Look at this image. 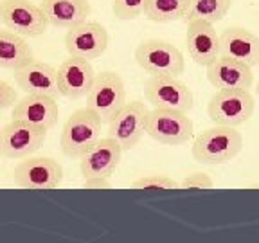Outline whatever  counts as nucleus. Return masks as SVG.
<instances>
[{"mask_svg":"<svg viewBox=\"0 0 259 243\" xmlns=\"http://www.w3.org/2000/svg\"><path fill=\"white\" fill-rule=\"evenodd\" d=\"M11 117L13 121H24L32 126L51 130L60 117V106L54 97L25 94V97L13 105Z\"/></svg>","mask_w":259,"mask_h":243,"instance_id":"nucleus-17","label":"nucleus"},{"mask_svg":"<svg viewBox=\"0 0 259 243\" xmlns=\"http://www.w3.org/2000/svg\"><path fill=\"white\" fill-rule=\"evenodd\" d=\"M124 103L126 87L122 77L112 70H103L96 74L92 87L87 94V106L94 110L103 123H108Z\"/></svg>","mask_w":259,"mask_h":243,"instance_id":"nucleus-7","label":"nucleus"},{"mask_svg":"<svg viewBox=\"0 0 259 243\" xmlns=\"http://www.w3.org/2000/svg\"><path fill=\"white\" fill-rule=\"evenodd\" d=\"M220 54L255 67L259 65V36L243 27L225 29L220 34Z\"/></svg>","mask_w":259,"mask_h":243,"instance_id":"nucleus-19","label":"nucleus"},{"mask_svg":"<svg viewBox=\"0 0 259 243\" xmlns=\"http://www.w3.org/2000/svg\"><path fill=\"white\" fill-rule=\"evenodd\" d=\"M34 60L31 45L11 29H0V67L16 70Z\"/></svg>","mask_w":259,"mask_h":243,"instance_id":"nucleus-21","label":"nucleus"},{"mask_svg":"<svg viewBox=\"0 0 259 243\" xmlns=\"http://www.w3.org/2000/svg\"><path fill=\"white\" fill-rule=\"evenodd\" d=\"M134 189H144V191H167V189H180V184L173 177L164 173H151L142 175L137 180L132 182Z\"/></svg>","mask_w":259,"mask_h":243,"instance_id":"nucleus-24","label":"nucleus"},{"mask_svg":"<svg viewBox=\"0 0 259 243\" xmlns=\"http://www.w3.org/2000/svg\"><path fill=\"white\" fill-rule=\"evenodd\" d=\"M96 77L90 60L69 56L58 67V87L60 94L67 99H79L87 96Z\"/></svg>","mask_w":259,"mask_h":243,"instance_id":"nucleus-15","label":"nucleus"},{"mask_svg":"<svg viewBox=\"0 0 259 243\" xmlns=\"http://www.w3.org/2000/svg\"><path fill=\"white\" fill-rule=\"evenodd\" d=\"M110 44L108 31L97 22H81L74 25L65 34V49L70 56L96 60L99 58Z\"/></svg>","mask_w":259,"mask_h":243,"instance_id":"nucleus-12","label":"nucleus"},{"mask_svg":"<svg viewBox=\"0 0 259 243\" xmlns=\"http://www.w3.org/2000/svg\"><path fill=\"white\" fill-rule=\"evenodd\" d=\"M243 148V135L236 126L216 125L212 128L203 130L198 137L194 139L191 153L193 158L200 164H227L239 155Z\"/></svg>","mask_w":259,"mask_h":243,"instance_id":"nucleus-1","label":"nucleus"},{"mask_svg":"<svg viewBox=\"0 0 259 243\" xmlns=\"http://www.w3.org/2000/svg\"><path fill=\"white\" fill-rule=\"evenodd\" d=\"M150 0H113L112 11L119 20H135L144 15Z\"/></svg>","mask_w":259,"mask_h":243,"instance_id":"nucleus-25","label":"nucleus"},{"mask_svg":"<svg viewBox=\"0 0 259 243\" xmlns=\"http://www.w3.org/2000/svg\"><path fill=\"white\" fill-rule=\"evenodd\" d=\"M194 123L187 112L169 108H153L148 113L146 134L164 146H180L193 137Z\"/></svg>","mask_w":259,"mask_h":243,"instance_id":"nucleus-4","label":"nucleus"},{"mask_svg":"<svg viewBox=\"0 0 259 243\" xmlns=\"http://www.w3.org/2000/svg\"><path fill=\"white\" fill-rule=\"evenodd\" d=\"M186 45L189 58L200 67H207L220 56V34L214 24L209 22H189L186 32Z\"/></svg>","mask_w":259,"mask_h":243,"instance_id":"nucleus-18","label":"nucleus"},{"mask_svg":"<svg viewBox=\"0 0 259 243\" xmlns=\"http://www.w3.org/2000/svg\"><path fill=\"white\" fill-rule=\"evenodd\" d=\"M180 184V189H210L214 186L212 178L209 173H203V171H193V173L186 175Z\"/></svg>","mask_w":259,"mask_h":243,"instance_id":"nucleus-26","label":"nucleus"},{"mask_svg":"<svg viewBox=\"0 0 259 243\" xmlns=\"http://www.w3.org/2000/svg\"><path fill=\"white\" fill-rule=\"evenodd\" d=\"M13 180L29 191L56 189L63 180V166L51 157H24L13 170Z\"/></svg>","mask_w":259,"mask_h":243,"instance_id":"nucleus-5","label":"nucleus"},{"mask_svg":"<svg viewBox=\"0 0 259 243\" xmlns=\"http://www.w3.org/2000/svg\"><path fill=\"white\" fill-rule=\"evenodd\" d=\"M40 8L47 16L49 24L63 29L87 22L92 11L89 0H41Z\"/></svg>","mask_w":259,"mask_h":243,"instance_id":"nucleus-20","label":"nucleus"},{"mask_svg":"<svg viewBox=\"0 0 259 243\" xmlns=\"http://www.w3.org/2000/svg\"><path fill=\"white\" fill-rule=\"evenodd\" d=\"M207 69V79L218 90H248L254 83L252 67L243 61L220 54Z\"/></svg>","mask_w":259,"mask_h":243,"instance_id":"nucleus-14","label":"nucleus"},{"mask_svg":"<svg viewBox=\"0 0 259 243\" xmlns=\"http://www.w3.org/2000/svg\"><path fill=\"white\" fill-rule=\"evenodd\" d=\"M15 83L25 94H40L54 99L61 96L58 87V69L45 61L32 60L20 69H16Z\"/></svg>","mask_w":259,"mask_h":243,"instance_id":"nucleus-16","label":"nucleus"},{"mask_svg":"<svg viewBox=\"0 0 259 243\" xmlns=\"http://www.w3.org/2000/svg\"><path fill=\"white\" fill-rule=\"evenodd\" d=\"M16 103V90L8 81L0 79V110H6Z\"/></svg>","mask_w":259,"mask_h":243,"instance_id":"nucleus-27","label":"nucleus"},{"mask_svg":"<svg viewBox=\"0 0 259 243\" xmlns=\"http://www.w3.org/2000/svg\"><path fill=\"white\" fill-rule=\"evenodd\" d=\"M150 108L142 101H130L115 112L108 121V137L115 139L121 144L122 151H128L139 144L142 135L146 134Z\"/></svg>","mask_w":259,"mask_h":243,"instance_id":"nucleus-10","label":"nucleus"},{"mask_svg":"<svg viewBox=\"0 0 259 243\" xmlns=\"http://www.w3.org/2000/svg\"><path fill=\"white\" fill-rule=\"evenodd\" d=\"M101 117L89 106L76 110L61 130V151L70 158H79L97 139H101Z\"/></svg>","mask_w":259,"mask_h":243,"instance_id":"nucleus-2","label":"nucleus"},{"mask_svg":"<svg viewBox=\"0 0 259 243\" xmlns=\"http://www.w3.org/2000/svg\"><path fill=\"white\" fill-rule=\"evenodd\" d=\"M122 148L115 139L101 137L97 139L89 150L79 157V170L83 177H105L110 178L119 162H121Z\"/></svg>","mask_w":259,"mask_h":243,"instance_id":"nucleus-13","label":"nucleus"},{"mask_svg":"<svg viewBox=\"0 0 259 243\" xmlns=\"http://www.w3.org/2000/svg\"><path fill=\"white\" fill-rule=\"evenodd\" d=\"M232 0H189L187 11L184 15V22H209V24H216V22L223 20L225 15L231 9Z\"/></svg>","mask_w":259,"mask_h":243,"instance_id":"nucleus-22","label":"nucleus"},{"mask_svg":"<svg viewBox=\"0 0 259 243\" xmlns=\"http://www.w3.org/2000/svg\"><path fill=\"white\" fill-rule=\"evenodd\" d=\"M187 6H189V0H150L146 6L144 16L158 24L184 20Z\"/></svg>","mask_w":259,"mask_h":243,"instance_id":"nucleus-23","label":"nucleus"},{"mask_svg":"<svg viewBox=\"0 0 259 243\" xmlns=\"http://www.w3.org/2000/svg\"><path fill=\"white\" fill-rule=\"evenodd\" d=\"M83 187L85 189H110V180L105 177H87Z\"/></svg>","mask_w":259,"mask_h":243,"instance_id":"nucleus-28","label":"nucleus"},{"mask_svg":"<svg viewBox=\"0 0 259 243\" xmlns=\"http://www.w3.org/2000/svg\"><path fill=\"white\" fill-rule=\"evenodd\" d=\"M135 61L150 76L178 77L186 69L182 51L166 40H144L135 49Z\"/></svg>","mask_w":259,"mask_h":243,"instance_id":"nucleus-3","label":"nucleus"},{"mask_svg":"<svg viewBox=\"0 0 259 243\" xmlns=\"http://www.w3.org/2000/svg\"><path fill=\"white\" fill-rule=\"evenodd\" d=\"M0 20L8 29L24 38L41 36L49 24L40 6L29 0H4L0 2Z\"/></svg>","mask_w":259,"mask_h":243,"instance_id":"nucleus-9","label":"nucleus"},{"mask_svg":"<svg viewBox=\"0 0 259 243\" xmlns=\"http://www.w3.org/2000/svg\"><path fill=\"white\" fill-rule=\"evenodd\" d=\"M144 97L153 108L189 113L194 106L193 90L175 76H150L144 83Z\"/></svg>","mask_w":259,"mask_h":243,"instance_id":"nucleus-8","label":"nucleus"},{"mask_svg":"<svg viewBox=\"0 0 259 243\" xmlns=\"http://www.w3.org/2000/svg\"><path fill=\"white\" fill-rule=\"evenodd\" d=\"M255 101L248 90H218L209 99L207 113L214 125L239 126L254 115Z\"/></svg>","mask_w":259,"mask_h":243,"instance_id":"nucleus-6","label":"nucleus"},{"mask_svg":"<svg viewBox=\"0 0 259 243\" xmlns=\"http://www.w3.org/2000/svg\"><path fill=\"white\" fill-rule=\"evenodd\" d=\"M255 92H257V96H259V81H257V87H255Z\"/></svg>","mask_w":259,"mask_h":243,"instance_id":"nucleus-29","label":"nucleus"},{"mask_svg":"<svg viewBox=\"0 0 259 243\" xmlns=\"http://www.w3.org/2000/svg\"><path fill=\"white\" fill-rule=\"evenodd\" d=\"M47 132L24 121H11L0 130V155L8 158L29 157L44 146Z\"/></svg>","mask_w":259,"mask_h":243,"instance_id":"nucleus-11","label":"nucleus"}]
</instances>
